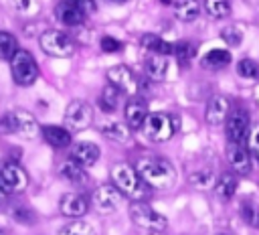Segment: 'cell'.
<instances>
[{
  "label": "cell",
  "mask_w": 259,
  "mask_h": 235,
  "mask_svg": "<svg viewBox=\"0 0 259 235\" xmlns=\"http://www.w3.org/2000/svg\"><path fill=\"white\" fill-rule=\"evenodd\" d=\"M10 4L18 14L26 16V18L36 16L40 12V0H10Z\"/></svg>",
  "instance_id": "obj_32"
},
{
  "label": "cell",
  "mask_w": 259,
  "mask_h": 235,
  "mask_svg": "<svg viewBox=\"0 0 259 235\" xmlns=\"http://www.w3.org/2000/svg\"><path fill=\"white\" fill-rule=\"evenodd\" d=\"M65 122H67L69 130H73V132L87 130L93 124V107L87 101L73 99L65 109Z\"/></svg>",
  "instance_id": "obj_8"
},
{
  "label": "cell",
  "mask_w": 259,
  "mask_h": 235,
  "mask_svg": "<svg viewBox=\"0 0 259 235\" xmlns=\"http://www.w3.org/2000/svg\"><path fill=\"white\" fill-rule=\"evenodd\" d=\"M121 95H123V93H121L115 85L107 83V85L101 89V95H99V107H101L105 113H113V111L117 109V105H119Z\"/></svg>",
  "instance_id": "obj_26"
},
{
  "label": "cell",
  "mask_w": 259,
  "mask_h": 235,
  "mask_svg": "<svg viewBox=\"0 0 259 235\" xmlns=\"http://www.w3.org/2000/svg\"><path fill=\"white\" fill-rule=\"evenodd\" d=\"M231 63V53L227 49H210L202 59H200V65L204 69H210V71H217V69H223Z\"/></svg>",
  "instance_id": "obj_25"
},
{
  "label": "cell",
  "mask_w": 259,
  "mask_h": 235,
  "mask_svg": "<svg viewBox=\"0 0 259 235\" xmlns=\"http://www.w3.org/2000/svg\"><path fill=\"white\" fill-rule=\"evenodd\" d=\"M6 197H8V194H6V192H4L2 188H0V207H2L4 203H6Z\"/></svg>",
  "instance_id": "obj_42"
},
{
  "label": "cell",
  "mask_w": 259,
  "mask_h": 235,
  "mask_svg": "<svg viewBox=\"0 0 259 235\" xmlns=\"http://www.w3.org/2000/svg\"><path fill=\"white\" fill-rule=\"evenodd\" d=\"M229 113H231V101H229V97H225V95H214V97H210L208 103H206L204 120H206V124H210V126H219V124L227 122Z\"/></svg>",
  "instance_id": "obj_15"
},
{
  "label": "cell",
  "mask_w": 259,
  "mask_h": 235,
  "mask_svg": "<svg viewBox=\"0 0 259 235\" xmlns=\"http://www.w3.org/2000/svg\"><path fill=\"white\" fill-rule=\"evenodd\" d=\"M38 45L47 55L57 57V59H67L75 53V43L71 41V36L63 30H57V28L45 30L38 38Z\"/></svg>",
  "instance_id": "obj_6"
},
{
  "label": "cell",
  "mask_w": 259,
  "mask_h": 235,
  "mask_svg": "<svg viewBox=\"0 0 259 235\" xmlns=\"http://www.w3.org/2000/svg\"><path fill=\"white\" fill-rule=\"evenodd\" d=\"M59 211L65 215V217H71V219H83V215H87L89 211V203L83 194L79 192H67L61 197L59 201Z\"/></svg>",
  "instance_id": "obj_14"
},
{
  "label": "cell",
  "mask_w": 259,
  "mask_h": 235,
  "mask_svg": "<svg viewBox=\"0 0 259 235\" xmlns=\"http://www.w3.org/2000/svg\"><path fill=\"white\" fill-rule=\"evenodd\" d=\"M14 115H16V136H20L22 140H32L40 132V126H38L36 118L30 111H26L22 107H16Z\"/></svg>",
  "instance_id": "obj_16"
},
{
  "label": "cell",
  "mask_w": 259,
  "mask_h": 235,
  "mask_svg": "<svg viewBox=\"0 0 259 235\" xmlns=\"http://www.w3.org/2000/svg\"><path fill=\"white\" fill-rule=\"evenodd\" d=\"M200 14V2L198 0H176L174 2V16L182 22H192Z\"/></svg>",
  "instance_id": "obj_24"
},
{
  "label": "cell",
  "mask_w": 259,
  "mask_h": 235,
  "mask_svg": "<svg viewBox=\"0 0 259 235\" xmlns=\"http://www.w3.org/2000/svg\"><path fill=\"white\" fill-rule=\"evenodd\" d=\"M111 182L121 190V194L134 199V201H142L146 199V192H148V184L142 180L140 172L136 168H132L130 164L125 162H119L111 168Z\"/></svg>",
  "instance_id": "obj_2"
},
{
  "label": "cell",
  "mask_w": 259,
  "mask_h": 235,
  "mask_svg": "<svg viewBox=\"0 0 259 235\" xmlns=\"http://www.w3.org/2000/svg\"><path fill=\"white\" fill-rule=\"evenodd\" d=\"M59 235H95V231H93V225L91 223H87L83 219H75V221L67 223L59 231Z\"/></svg>",
  "instance_id": "obj_31"
},
{
  "label": "cell",
  "mask_w": 259,
  "mask_h": 235,
  "mask_svg": "<svg viewBox=\"0 0 259 235\" xmlns=\"http://www.w3.org/2000/svg\"><path fill=\"white\" fill-rule=\"evenodd\" d=\"M28 186L26 170L16 162H4L0 166V188L6 194H20Z\"/></svg>",
  "instance_id": "obj_7"
},
{
  "label": "cell",
  "mask_w": 259,
  "mask_h": 235,
  "mask_svg": "<svg viewBox=\"0 0 259 235\" xmlns=\"http://www.w3.org/2000/svg\"><path fill=\"white\" fill-rule=\"evenodd\" d=\"M59 174H61L69 184H73V186H85V184L89 182V174H87L85 168H83L81 164H77L73 158H69V160H65V162L61 164Z\"/></svg>",
  "instance_id": "obj_19"
},
{
  "label": "cell",
  "mask_w": 259,
  "mask_h": 235,
  "mask_svg": "<svg viewBox=\"0 0 259 235\" xmlns=\"http://www.w3.org/2000/svg\"><path fill=\"white\" fill-rule=\"evenodd\" d=\"M227 160H229L231 168L237 174H249V170H251V152L247 150L245 144L229 142V146H227Z\"/></svg>",
  "instance_id": "obj_13"
},
{
  "label": "cell",
  "mask_w": 259,
  "mask_h": 235,
  "mask_svg": "<svg viewBox=\"0 0 259 235\" xmlns=\"http://www.w3.org/2000/svg\"><path fill=\"white\" fill-rule=\"evenodd\" d=\"M225 130H227V138L229 142H237V144H245L249 140V113L243 107H235L231 109L227 122H225Z\"/></svg>",
  "instance_id": "obj_9"
},
{
  "label": "cell",
  "mask_w": 259,
  "mask_h": 235,
  "mask_svg": "<svg viewBox=\"0 0 259 235\" xmlns=\"http://www.w3.org/2000/svg\"><path fill=\"white\" fill-rule=\"evenodd\" d=\"M107 81L115 85L125 95H136L140 91V79L127 65H113L107 69Z\"/></svg>",
  "instance_id": "obj_10"
},
{
  "label": "cell",
  "mask_w": 259,
  "mask_h": 235,
  "mask_svg": "<svg viewBox=\"0 0 259 235\" xmlns=\"http://www.w3.org/2000/svg\"><path fill=\"white\" fill-rule=\"evenodd\" d=\"M221 38L229 45V47H239L241 45V41H243V32L237 28V26H225L223 30H221Z\"/></svg>",
  "instance_id": "obj_36"
},
{
  "label": "cell",
  "mask_w": 259,
  "mask_h": 235,
  "mask_svg": "<svg viewBox=\"0 0 259 235\" xmlns=\"http://www.w3.org/2000/svg\"><path fill=\"white\" fill-rule=\"evenodd\" d=\"M121 197L123 194L115 184H101L93 192V205L99 213L107 215V213H113L121 205Z\"/></svg>",
  "instance_id": "obj_11"
},
{
  "label": "cell",
  "mask_w": 259,
  "mask_h": 235,
  "mask_svg": "<svg viewBox=\"0 0 259 235\" xmlns=\"http://www.w3.org/2000/svg\"><path fill=\"white\" fill-rule=\"evenodd\" d=\"M0 235H6V233H4V231H2V229H0Z\"/></svg>",
  "instance_id": "obj_45"
},
{
  "label": "cell",
  "mask_w": 259,
  "mask_h": 235,
  "mask_svg": "<svg viewBox=\"0 0 259 235\" xmlns=\"http://www.w3.org/2000/svg\"><path fill=\"white\" fill-rule=\"evenodd\" d=\"M99 47H101L103 53H117V51L121 49V43H119L117 38L109 36V34H103L101 41H99Z\"/></svg>",
  "instance_id": "obj_39"
},
{
  "label": "cell",
  "mask_w": 259,
  "mask_h": 235,
  "mask_svg": "<svg viewBox=\"0 0 259 235\" xmlns=\"http://www.w3.org/2000/svg\"><path fill=\"white\" fill-rule=\"evenodd\" d=\"M55 16L59 22H63L65 26H79L83 24V20L87 18V14L81 10L77 0H63L61 4H57L55 8Z\"/></svg>",
  "instance_id": "obj_12"
},
{
  "label": "cell",
  "mask_w": 259,
  "mask_h": 235,
  "mask_svg": "<svg viewBox=\"0 0 259 235\" xmlns=\"http://www.w3.org/2000/svg\"><path fill=\"white\" fill-rule=\"evenodd\" d=\"M99 156H101V150H99V146L93 144V142H77V144L73 146V150H71V158H73L77 164H81L83 168L93 166V164L99 160Z\"/></svg>",
  "instance_id": "obj_17"
},
{
  "label": "cell",
  "mask_w": 259,
  "mask_h": 235,
  "mask_svg": "<svg viewBox=\"0 0 259 235\" xmlns=\"http://www.w3.org/2000/svg\"><path fill=\"white\" fill-rule=\"evenodd\" d=\"M168 67H170V61H168L166 55H156V53H152V55L146 59V63H144V73H146L152 81H162V79H166V75H168Z\"/></svg>",
  "instance_id": "obj_20"
},
{
  "label": "cell",
  "mask_w": 259,
  "mask_h": 235,
  "mask_svg": "<svg viewBox=\"0 0 259 235\" xmlns=\"http://www.w3.org/2000/svg\"><path fill=\"white\" fill-rule=\"evenodd\" d=\"M172 53H174V57H176V61L180 65H188L190 59L194 57V45L190 41H178L174 45V51Z\"/></svg>",
  "instance_id": "obj_33"
},
{
  "label": "cell",
  "mask_w": 259,
  "mask_h": 235,
  "mask_svg": "<svg viewBox=\"0 0 259 235\" xmlns=\"http://www.w3.org/2000/svg\"><path fill=\"white\" fill-rule=\"evenodd\" d=\"M18 41L12 32H6V30H0V59L2 61H10L16 51H18Z\"/></svg>",
  "instance_id": "obj_29"
},
{
  "label": "cell",
  "mask_w": 259,
  "mask_h": 235,
  "mask_svg": "<svg viewBox=\"0 0 259 235\" xmlns=\"http://www.w3.org/2000/svg\"><path fill=\"white\" fill-rule=\"evenodd\" d=\"M249 150H251L255 164L259 166V124H255L253 130L249 132Z\"/></svg>",
  "instance_id": "obj_38"
},
{
  "label": "cell",
  "mask_w": 259,
  "mask_h": 235,
  "mask_svg": "<svg viewBox=\"0 0 259 235\" xmlns=\"http://www.w3.org/2000/svg\"><path fill=\"white\" fill-rule=\"evenodd\" d=\"M239 211H241V217H243V221H245L247 225L259 229V203H257V201H253V199L241 201Z\"/></svg>",
  "instance_id": "obj_28"
},
{
  "label": "cell",
  "mask_w": 259,
  "mask_h": 235,
  "mask_svg": "<svg viewBox=\"0 0 259 235\" xmlns=\"http://www.w3.org/2000/svg\"><path fill=\"white\" fill-rule=\"evenodd\" d=\"M204 10L212 18H227L231 14V2L229 0H204Z\"/></svg>",
  "instance_id": "obj_30"
},
{
  "label": "cell",
  "mask_w": 259,
  "mask_h": 235,
  "mask_svg": "<svg viewBox=\"0 0 259 235\" xmlns=\"http://www.w3.org/2000/svg\"><path fill=\"white\" fill-rule=\"evenodd\" d=\"M130 217L140 229H146V231H164L168 227V219L146 201H132Z\"/></svg>",
  "instance_id": "obj_5"
},
{
  "label": "cell",
  "mask_w": 259,
  "mask_h": 235,
  "mask_svg": "<svg viewBox=\"0 0 259 235\" xmlns=\"http://www.w3.org/2000/svg\"><path fill=\"white\" fill-rule=\"evenodd\" d=\"M77 2H79L81 10H83L87 16H89V14H93V12H95V8H97V6H95V0H77Z\"/></svg>",
  "instance_id": "obj_41"
},
{
  "label": "cell",
  "mask_w": 259,
  "mask_h": 235,
  "mask_svg": "<svg viewBox=\"0 0 259 235\" xmlns=\"http://www.w3.org/2000/svg\"><path fill=\"white\" fill-rule=\"evenodd\" d=\"M237 73L243 79H259V65L253 59H241L237 63Z\"/></svg>",
  "instance_id": "obj_35"
},
{
  "label": "cell",
  "mask_w": 259,
  "mask_h": 235,
  "mask_svg": "<svg viewBox=\"0 0 259 235\" xmlns=\"http://www.w3.org/2000/svg\"><path fill=\"white\" fill-rule=\"evenodd\" d=\"M101 134L107 140H113L117 144H127L132 140V128L123 122H107L101 124Z\"/></svg>",
  "instance_id": "obj_22"
},
{
  "label": "cell",
  "mask_w": 259,
  "mask_h": 235,
  "mask_svg": "<svg viewBox=\"0 0 259 235\" xmlns=\"http://www.w3.org/2000/svg\"><path fill=\"white\" fill-rule=\"evenodd\" d=\"M40 134H42L45 142H47L49 146L57 148V150L69 148L71 142H73L69 130H65V128H61V126H42V128H40Z\"/></svg>",
  "instance_id": "obj_21"
},
{
  "label": "cell",
  "mask_w": 259,
  "mask_h": 235,
  "mask_svg": "<svg viewBox=\"0 0 259 235\" xmlns=\"http://www.w3.org/2000/svg\"><path fill=\"white\" fill-rule=\"evenodd\" d=\"M107 2H113V4H125L127 0H107Z\"/></svg>",
  "instance_id": "obj_43"
},
{
  "label": "cell",
  "mask_w": 259,
  "mask_h": 235,
  "mask_svg": "<svg viewBox=\"0 0 259 235\" xmlns=\"http://www.w3.org/2000/svg\"><path fill=\"white\" fill-rule=\"evenodd\" d=\"M178 128H180V120L176 115H170V113H164V111L150 113L146 124H144L146 136L152 142H168L178 132Z\"/></svg>",
  "instance_id": "obj_3"
},
{
  "label": "cell",
  "mask_w": 259,
  "mask_h": 235,
  "mask_svg": "<svg viewBox=\"0 0 259 235\" xmlns=\"http://www.w3.org/2000/svg\"><path fill=\"white\" fill-rule=\"evenodd\" d=\"M188 180H190V184L196 186V188H210V186H214V182H217V178H214V174H212L210 170H196V172H192V174L188 176Z\"/></svg>",
  "instance_id": "obj_34"
},
{
  "label": "cell",
  "mask_w": 259,
  "mask_h": 235,
  "mask_svg": "<svg viewBox=\"0 0 259 235\" xmlns=\"http://www.w3.org/2000/svg\"><path fill=\"white\" fill-rule=\"evenodd\" d=\"M217 235H233V233H229V231H219Z\"/></svg>",
  "instance_id": "obj_44"
},
{
  "label": "cell",
  "mask_w": 259,
  "mask_h": 235,
  "mask_svg": "<svg viewBox=\"0 0 259 235\" xmlns=\"http://www.w3.org/2000/svg\"><path fill=\"white\" fill-rule=\"evenodd\" d=\"M12 217H14V221H18V223H32V221H34V213H32L30 209H26V207H16V209L12 211Z\"/></svg>",
  "instance_id": "obj_40"
},
{
  "label": "cell",
  "mask_w": 259,
  "mask_h": 235,
  "mask_svg": "<svg viewBox=\"0 0 259 235\" xmlns=\"http://www.w3.org/2000/svg\"><path fill=\"white\" fill-rule=\"evenodd\" d=\"M237 186H239V182H237V176L233 174V172H223L219 178H217V182H214V194L221 199V201H231L233 197H235V192H237Z\"/></svg>",
  "instance_id": "obj_23"
},
{
  "label": "cell",
  "mask_w": 259,
  "mask_h": 235,
  "mask_svg": "<svg viewBox=\"0 0 259 235\" xmlns=\"http://www.w3.org/2000/svg\"><path fill=\"white\" fill-rule=\"evenodd\" d=\"M0 134H4V136L16 134V115H14V111L0 113Z\"/></svg>",
  "instance_id": "obj_37"
},
{
  "label": "cell",
  "mask_w": 259,
  "mask_h": 235,
  "mask_svg": "<svg viewBox=\"0 0 259 235\" xmlns=\"http://www.w3.org/2000/svg\"><path fill=\"white\" fill-rule=\"evenodd\" d=\"M123 115H125V124L132 128V130H140L144 128L146 120H148V105L140 99H130L123 107Z\"/></svg>",
  "instance_id": "obj_18"
},
{
  "label": "cell",
  "mask_w": 259,
  "mask_h": 235,
  "mask_svg": "<svg viewBox=\"0 0 259 235\" xmlns=\"http://www.w3.org/2000/svg\"><path fill=\"white\" fill-rule=\"evenodd\" d=\"M142 47H144L146 51H150V53H156V55H166V57H168V55L174 51V45L166 43L162 36L152 34V32H146V34L142 36Z\"/></svg>",
  "instance_id": "obj_27"
},
{
  "label": "cell",
  "mask_w": 259,
  "mask_h": 235,
  "mask_svg": "<svg viewBox=\"0 0 259 235\" xmlns=\"http://www.w3.org/2000/svg\"><path fill=\"white\" fill-rule=\"evenodd\" d=\"M136 170L140 172L142 180L150 186V188H158V190H168L174 186L176 182V170L172 166V162H168L166 158L160 156H146L140 158L136 164Z\"/></svg>",
  "instance_id": "obj_1"
},
{
  "label": "cell",
  "mask_w": 259,
  "mask_h": 235,
  "mask_svg": "<svg viewBox=\"0 0 259 235\" xmlns=\"http://www.w3.org/2000/svg\"><path fill=\"white\" fill-rule=\"evenodd\" d=\"M10 73L16 85L28 87L38 77V63L26 49H18L16 55L10 59Z\"/></svg>",
  "instance_id": "obj_4"
}]
</instances>
